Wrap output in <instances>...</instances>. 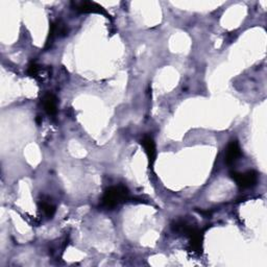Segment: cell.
<instances>
[{"instance_id":"6da1fadb","label":"cell","mask_w":267,"mask_h":267,"mask_svg":"<svg viewBox=\"0 0 267 267\" xmlns=\"http://www.w3.org/2000/svg\"><path fill=\"white\" fill-rule=\"evenodd\" d=\"M129 189L126 186H112L104 191L100 206L107 210H113L120 204L125 203L129 197Z\"/></svg>"},{"instance_id":"7a4b0ae2","label":"cell","mask_w":267,"mask_h":267,"mask_svg":"<svg viewBox=\"0 0 267 267\" xmlns=\"http://www.w3.org/2000/svg\"><path fill=\"white\" fill-rule=\"evenodd\" d=\"M231 178L241 189L252 188L256 186L257 182H258V174L254 170H249L242 174L233 171V173H231Z\"/></svg>"},{"instance_id":"3957f363","label":"cell","mask_w":267,"mask_h":267,"mask_svg":"<svg viewBox=\"0 0 267 267\" xmlns=\"http://www.w3.org/2000/svg\"><path fill=\"white\" fill-rule=\"evenodd\" d=\"M73 8L76 12L82 14H100L104 15L107 18H110V15L107 13L100 4L94 1H76L72 2Z\"/></svg>"},{"instance_id":"277c9868","label":"cell","mask_w":267,"mask_h":267,"mask_svg":"<svg viewBox=\"0 0 267 267\" xmlns=\"http://www.w3.org/2000/svg\"><path fill=\"white\" fill-rule=\"evenodd\" d=\"M242 157V151L240 148L239 143L237 141H231L225 150V163L227 165H233Z\"/></svg>"},{"instance_id":"5b68a950","label":"cell","mask_w":267,"mask_h":267,"mask_svg":"<svg viewBox=\"0 0 267 267\" xmlns=\"http://www.w3.org/2000/svg\"><path fill=\"white\" fill-rule=\"evenodd\" d=\"M141 145L143 146L145 150V154L148 158V162H149V166L152 167L154 165L155 161H156V156H157V150H156V143L152 139L151 136L149 135H145L141 139Z\"/></svg>"},{"instance_id":"8992f818","label":"cell","mask_w":267,"mask_h":267,"mask_svg":"<svg viewBox=\"0 0 267 267\" xmlns=\"http://www.w3.org/2000/svg\"><path fill=\"white\" fill-rule=\"evenodd\" d=\"M42 104L47 115L54 116L58 112V99L52 93H46L42 98Z\"/></svg>"},{"instance_id":"52a82bcc","label":"cell","mask_w":267,"mask_h":267,"mask_svg":"<svg viewBox=\"0 0 267 267\" xmlns=\"http://www.w3.org/2000/svg\"><path fill=\"white\" fill-rule=\"evenodd\" d=\"M39 208L47 218H52L55 213V206L51 202H48V200H40Z\"/></svg>"},{"instance_id":"ba28073f","label":"cell","mask_w":267,"mask_h":267,"mask_svg":"<svg viewBox=\"0 0 267 267\" xmlns=\"http://www.w3.org/2000/svg\"><path fill=\"white\" fill-rule=\"evenodd\" d=\"M27 73L28 75H31L32 78H35V79H40L41 78V73L42 74H45V71L43 70L42 66H39L37 65L36 63H32L30 66H28V69H27Z\"/></svg>"}]
</instances>
